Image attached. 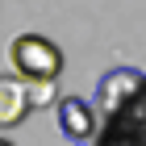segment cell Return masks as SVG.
<instances>
[{"mask_svg":"<svg viewBox=\"0 0 146 146\" xmlns=\"http://www.w3.org/2000/svg\"><path fill=\"white\" fill-rule=\"evenodd\" d=\"M138 79H142V71H134V67H113L109 75H100V84H96V100H92L96 117L113 113L125 96H129V92L138 88Z\"/></svg>","mask_w":146,"mask_h":146,"instance_id":"4","label":"cell"},{"mask_svg":"<svg viewBox=\"0 0 146 146\" xmlns=\"http://www.w3.org/2000/svg\"><path fill=\"white\" fill-rule=\"evenodd\" d=\"M54 117H58V129H63L67 142H92L96 138V125H100L92 100H79V96H58Z\"/></svg>","mask_w":146,"mask_h":146,"instance_id":"3","label":"cell"},{"mask_svg":"<svg viewBox=\"0 0 146 146\" xmlns=\"http://www.w3.org/2000/svg\"><path fill=\"white\" fill-rule=\"evenodd\" d=\"M9 63H13V75L25 84H54L63 71V50L42 34H21L9 46Z\"/></svg>","mask_w":146,"mask_h":146,"instance_id":"2","label":"cell"},{"mask_svg":"<svg viewBox=\"0 0 146 146\" xmlns=\"http://www.w3.org/2000/svg\"><path fill=\"white\" fill-rule=\"evenodd\" d=\"M29 109H34V104H29V96H25V84L17 75H0V129L21 125Z\"/></svg>","mask_w":146,"mask_h":146,"instance_id":"5","label":"cell"},{"mask_svg":"<svg viewBox=\"0 0 146 146\" xmlns=\"http://www.w3.org/2000/svg\"><path fill=\"white\" fill-rule=\"evenodd\" d=\"M92 146H146V75L113 113L100 117Z\"/></svg>","mask_w":146,"mask_h":146,"instance_id":"1","label":"cell"},{"mask_svg":"<svg viewBox=\"0 0 146 146\" xmlns=\"http://www.w3.org/2000/svg\"><path fill=\"white\" fill-rule=\"evenodd\" d=\"M0 146H13V142H9V138H0Z\"/></svg>","mask_w":146,"mask_h":146,"instance_id":"6","label":"cell"}]
</instances>
